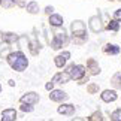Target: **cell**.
Returning a JSON list of instances; mask_svg holds the SVG:
<instances>
[{"instance_id": "6da1fadb", "label": "cell", "mask_w": 121, "mask_h": 121, "mask_svg": "<svg viewBox=\"0 0 121 121\" xmlns=\"http://www.w3.org/2000/svg\"><path fill=\"white\" fill-rule=\"evenodd\" d=\"M6 60H8L9 66H11L13 70H17V72H24L27 69V66H29V60H27V57L21 52V51L11 52L8 55Z\"/></svg>"}, {"instance_id": "7a4b0ae2", "label": "cell", "mask_w": 121, "mask_h": 121, "mask_svg": "<svg viewBox=\"0 0 121 121\" xmlns=\"http://www.w3.org/2000/svg\"><path fill=\"white\" fill-rule=\"evenodd\" d=\"M70 30H72V38H73L75 43L81 45L87 40V27H85V22L84 21L75 20L70 26Z\"/></svg>"}, {"instance_id": "3957f363", "label": "cell", "mask_w": 121, "mask_h": 121, "mask_svg": "<svg viewBox=\"0 0 121 121\" xmlns=\"http://www.w3.org/2000/svg\"><path fill=\"white\" fill-rule=\"evenodd\" d=\"M67 42H69V38H67L64 29H63V30L55 31V36H54L52 42H51V46H52V49H60V48H63V45H66Z\"/></svg>"}, {"instance_id": "277c9868", "label": "cell", "mask_w": 121, "mask_h": 121, "mask_svg": "<svg viewBox=\"0 0 121 121\" xmlns=\"http://www.w3.org/2000/svg\"><path fill=\"white\" fill-rule=\"evenodd\" d=\"M67 72L70 73L72 79H75V81H79L81 78L85 76V67L82 64H72V66H69Z\"/></svg>"}, {"instance_id": "5b68a950", "label": "cell", "mask_w": 121, "mask_h": 121, "mask_svg": "<svg viewBox=\"0 0 121 121\" xmlns=\"http://www.w3.org/2000/svg\"><path fill=\"white\" fill-rule=\"evenodd\" d=\"M20 102L21 103H27V105H36L39 102V94L35 93V91H29V93H26V94L21 96Z\"/></svg>"}, {"instance_id": "8992f818", "label": "cell", "mask_w": 121, "mask_h": 121, "mask_svg": "<svg viewBox=\"0 0 121 121\" xmlns=\"http://www.w3.org/2000/svg\"><path fill=\"white\" fill-rule=\"evenodd\" d=\"M88 24H90V29L93 33H100L102 30H103V26H102V20L99 15H94L91 17L90 20H88Z\"/></svg>"}, {"instance_id": "52a82bcc", "label": "cell", "mask_w": 121, "mask_h": 121, "mask_svg": "<svg viewBox=\"0 0 121 121\" xmlns=\"http://www.w3.org/2000/svg\"><path fill=\"white\" fill-rule=\"evenodd\" d=\"M70 79H72V76H70L69 72H58V73H55V75L52 76L51 81H52L54 84H67Z\"/></svg>"}, {"instance_id": "ba28073f", "label": "cell", "mask_w": 121, "mask_h": 121, "mask_svg": "<svg viewBox=\"0 0 121 121\" xmlns=\"http://www.w3.org/2000/svg\"><path fill=\"white\" fill-rule=\"evenodd\" d=\"M100 99L105 102V103H111V102H115L118 99V94L115 90H103L100 94Z\"/></svg>"}, {"instance_id": "9c48e42d", "label": "cell", "mask_w": 121, "mask_h": 121, "mask_svg": "<svg viewBox=\"0 0 121 121\" xmlns=\"http://www.w3.org/2000/svg\"><path fill=\"white\" fill-rule=\"evenodd\" d=\"M67 99H69V96L63 90H51L49 93V100H52V102H64Z\"/></svg>"}, {"instance_id": "30bf717a", "label": "cell", "mask_w": 121, "mask_h": 121, "mask_svg": "<svg viewBox=\"0 0 121 121\" xmlns=\"http://www.w3.org/2000/svg\"><path fill=\"white\" fill-rule=\"evenodd\" d=\"M69 58H70V52H69V51H63L61 54H58L57 57L54 58V63H55V66H57L58 69H61Z\"/></svg>"}, {"instance_id": "8fae6325", "label": "cell", "mask_w": 121, "mask_h": 121, "mask_svg": "<svg viewBox=\"0 0 121 121\" xmlns=\"http://www.w3.org/2000/svg\"><path fill=\"white\" fill-rule=\"evenodd\" d=\"M87 69L90 70V75H99L100 73V66H99V63L96 61L94 58H88L87 60Z\"/></svg>"}, {"instance_id": "7c38bea8", "label": "cell", "mask_w": 121, "mask_h": 121, "mask_svg": "<svg viewBox=\"0 0 121 121\" xmlns=\"http://www.w3.org/2000/svg\"><path fill=\"white\" fill-rule=\"evenodd\" d=\"M57 112L61 114V115H72V114H75V106L70 105V103H63V105L58 106Z\"/></svg>"}, {"instance_id": "4fadbf2b", "label": "cell", "mask_w": 121, "mask_h": 121, "mask_svg": "<svg viewBox=\"0 0 121 121\" xmlns=\"http://www.w3.org/2000/svg\"><path fill=\"white\" fill-rule=\"evenodd\" d=\"M49 24H51V27H55V29L63 27V17L58 15V13H51L49 15Z\"/></svg>"}, {"instance_id": "5bb4252c", "label": "cell", "mask_w": 121, "mask_h": 121, "mask_svg": "<svg viewBox=\"0 0 121 121\" xmlns=\"http://www.w3.org/2000/svg\"><path fill=\"white\" fill-rule=\"evenodd\" d=\"M17 120V111L15 109H4L2 112V120L0 121H15Z\"/></svg>"}, {"instance_id": "9a60e30c", "label": "cell", "mask_w": 121, "mask_h": 121, "mask_svg": "<svg viewBox=\"0 0 121 121\" xmlns=\"http://www.w3.org/2000/svg\"><path fill=\"white\" fill-rule=\"evenodd\" d=\"M103 52L109 54V55H117V54H120V46L115 43H108L103 46Z\"/></svg>"}, {"instance_id": "2e32d148", "label": "cell", "mask_w": 121, "mask_h": 121, "mask_svg": "<svg viewBox=\"0 0 121 121\" xmlns=\"http://www.w3.org/2000/svg\"><path fill=\"white\" fill-rule=\"evenodd\" d=\"M11 54V46H9V42H2L0 43V58H8V55Z\"/></svg>"}, {"instance_id": "e0dca14e", "label": "cell", "mask_w": 121, "mask_h": 121, "mask_svg": "<svg viewBox=\"0 0 121 121\" xmlns=\"http://www.w3.org/2000/svg\"><path fill=\"white\" fill-rule=\"evenodd\" d=\"M26 9H27V12L31 13V15H36V13H39V3L38 2H29L26 4Z\"/></svg>"}, {"instance_id": "ac0fdd59", "label": "cell", "mask_w": 121, "mask_h": 121, "mask_svg": "<svg viewBox=\"0 0 121 121\" xmlns=\"http://www.w3.org/2000/svg\"><path fill=\"white\" fill-rule=\"evenodd\" d=\"M111 84L114 85L115 90H121V72H115L111 78Z\"/></svg>"}, {"instance_id": "d6986e66", "label": "cell", "mask_w": 121, "mask_h": 121, "mask_svg": "<svg viewBox=\"0 0 121 121\" xmlns=\"http://www.w3.org/2000/svg\"><path fill=\"white\" fill-rule=\"evenodd\" d=\"M29 48H30V52L33 54V55H38L42 46H40V43H39V40H38V39H33V40H31L30 43H29Z\"/></svg>"}, {"instance_id": "ffe728a7", "label": "cell", "mask_w": 121, "mask_h": 121, "mask_svg": "<svg viewBox=\"0 0 121 121\" xmlns=\"http://www.w3.org/2000/svg\"><path fill=\"white\" fill-rule=\"evenodd\" d=\"M105 29L108 30V31H118V30H120V21H117V20L108 21V24H106Z\"/></svg>"}, {"instance_id": "44dd1931", "label": "cell", "mask_w": 121, "mask_h": 121, "mask_svg": "<svg viewBox=\"0 0 121 121\" xmlns=\"http://www.w3.org/2000/svg\"><path fill=\"white\" fill-rule=\"evenodd\" d=\"M2 40L12 43V42H17L18 40V36L13 35V33H2Z\"/></svg>"}, {"instance_id": "7402d4cb", "label": "cell", "mask_w": 121, "mask_h": 121, "mask_svg": "<svg viewBox=\"0 0 121 121\" xmlns=\"http://www.w3.org/2000/svg\"><path fill=\"white\" fill-rule=\"evenodd\" d=\"M88 121H105L103 115H102V112H99V111H96L94 114L90 115V118H88Z\"/></svg>"}, {"instance_id": "603a6c76", "label": "cell", "mask_w": 121, "mask_h": 121, "mask_svg": "<svg viewBox=\"0 0 121 121\" xmlns=\"http://www.w3.org/2000/svg\"><path fill=\"white\" fill-rule=\"evenodd\" d=\"M87 91H88V94H96L97 91H99V84H88L87 85Z\"/></svg>"}, {"instance_id": "cb8c5ba5", "label": "cell", "mask_w": 121, "mask_h": 121, "mask_svg": "<svg viewBox=\"0 0 121 121\" xmlns=\"http://www.w3.org/2000/svg\"><path fill=\"white\" fill-rule=\"evenodd\" d=\"M111 121H121V108L115 109L112 114H111Z\"/></svg>"}, {"instance_id": "d4e9b609", "label": "cell", "mask_w": 121, "mask_h": 121, "mask_svg": "<svg viewBox=\"0 0 121 121\" xmlns=\"http://www.w3.org/2000/svg\"><path fill=\"white\" fill-rule=\"evenodd\" d=\"M18 0H2V4L4 8H12L13 4H17Z\"/></svg>"}, {"instance_id": "484cf974", "label": "cell", "mask_w": 121, "mask_h": 121, "mask_svg": "<svg viewBox=\"0 0 121 121\" xmlns=\"http://www.w3.org/2000/svg\"><path fill=\"white\" fill-rule=\"evenodd\" d=\"M21 111L22 112H31V111H33V106L27 105V103H21Z\"/></svg>"}, {"instance_id": "4316f807", "label": "cell", "mask_w": 121, "mask_h": 121, "mask_svg": "<svg viewBox=\"0 0 121 121\" xmlns=\"http://www.w3.org/2000/svg\"><path fill=\"white\" fill-rule=\"evenodd\" d=\"M114 20H117L121 22V9H115V12H114Z\"/></svg>"}, {"instance_id": "83f0119b", "label": "cell", "mask_w": 121, "mask_h": 121, "mask_svg": "<svg viewBox=\"0 0 121 121\" xmlns=\"http://www.w3.org/2000/svg\"><path fill=\"white\" fill-rule=\"evenodd\" d=\"M52 11H54L52 6H46V8H45V13H46V15H51V13H52Z\"/></svg>"}, {"instance_id": "f1b7e54d", "label": "cell", "mask_w": 121, "mask_h": 121, "mask_svg": "<svg viewBox=\"0 0 121 121\" xmlns=\"http://www.w3.org/2000/svg\"><path fill=\"white\" fill-rule=\"evenodd\" d=\"M45 88H46V90H48V91H51V90H52V88H54V82H52V81H51V82H48V84H46V85H45Z\"/></svg>"}, {"instance_id": "f546056e", "label": "cell", "mask_w": 121, "mask_h": 121, "mask_svg": "<svg viewBox=\"0 0 121 121\" xmlns=\"http://www.w3.org/2000/svg\"><path fill=\"white\" fill-rule=\"evenodd\" d=\"M85 82H88V75H85L84 78H81V79H79V82H78V84H79V85H82V84H85Z\"/></svg>"}, {"instance_id": "4dcf8cb0", "label": "cell", "mask_w": 121, "mask_h": 121, "mask_svg": "<svg viewBox=\"0 0 121 121\" xmlns=\"http://www.w3.org/2000/svg\"><path fill=\"white\" fill-rule=\"evenodd\" d=\"M9 85L13 87V85H15V81H13V79H9Z\"/></svg>"}, {"instance_id": "1f68e13d", "label": "cell", "mask_w": 121, "mask_h": 121, "mask_svg": "<svg viewBox=\"0 0 121 121\" xmlns=\"http://www.w3.org/2000/svg\"><path fill=\"white\" fill-rule=\"evenodd\" d=\"M72 121H85V120H84V118H73Z\"/></svg>"}, {"instance_id": "d6a6232c", "label": "cell", "mask_w": 121, "mask_h": 121, "mask_svg": "<svg viewBox=\"0 0 121 121\" xmlns=\"http://www.w3.org/2000/svg\"><path fill=\"white\" fill-rule=\"evenodd\" d=\"M0 93H2V84H0Z\"/></svg>"}, {"instance_id": "836d02e7", "label": "cell", "mask_w": 121, "mask_h": 121, "mask_svg": "<svg viewBox=\"0 0 121 121\" xmlns=\"http://www.w3.org/2000/svg\"><path fill=\"white\" fill-rule=\"evenodd\" d=\"M108 2H114V0H108Z\"/></svg>"}, {"instance_id": "e575fe53", "label": "cell", "mask_w": 121, "mask_h": 121, "mask_svg": "<svg viewBox=\"0 0 121 121\" xmlns=\"http://www.w3.org/2000/svg\"><path fill=\"white\" fill-rule=\"evenodd\" d=\"M0 3H2V0H0Z\"/></svg>"}, {"instance_id": "d590c367", "label": "cell", "mask_w": 121, "mask_h": 121, "mask_svg": "<svg viewBox=\"0 0 121 121\" xmlns=\"http://www.w3.org/2000/svg\"><path fill=\"white\" fill-rule=\"evenodd\" d=\"M118 2H121V0H118Z\"/></svg>"}]
</instances>
